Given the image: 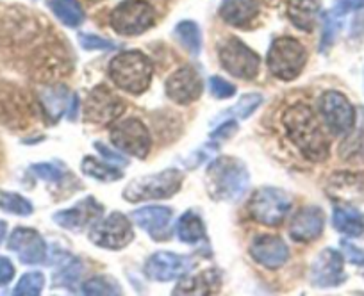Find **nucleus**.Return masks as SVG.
I'll return each instance as SVG.
<instances>
[{
	"label": "nucleus",
	"mask_w": 364,
	"mask_h": 296,
	"mask_svg": "<svg viewBox=\"0 0 364 296\" xmlns=\"http://www.w3.org/2000/svg\"><path fill=\"white\" fill-rule=\"evenodd\" d=\"M286 134L307 161L321 163L328 158V139L306 104H293L282 114Z\"/></svg>",
	"instance_id": "nucleus-1"
},
{
	"label": "nucleus",
	"mask_w": 364,
	"mask_h": 296,
	"mask_svg": "<svg viewBox=\"0 0 364 296\" xmlns=\"http://www.w3.org/2000/svg\"><path fill=\"white\" fill-rule=\"evenodd\" d=\"M248 170L240 159L218 158L211 161L205 173V187L213 200L237 202L248 190Z\"/></svg>",
	"instance_id": "nucleus-2"
},
{
	"label": "nucleus",
	"mask_w": 364,
	"mask_h": 296,
	"mask_svg": "<svg viewBox=\"0 0 364 296\" xmlns=\"http://www.w3.org/2000/svg\"><path fill=\"white\" fill-rule=\"evenodd\" d=\"M152 75V61L139 50L122 52L109 62L111 81L131 95H139L149 89Z\"/></svg>",
	"instance_id": "nucleus-3"
},
{
	"label": "nucleus",
	"mask_w": 364,
	"mask_h": 296,
	"mask_svg": "<svg viewBox=\"0 0 364 296\" xmlns=\"http://www.w3.org/2000/svg\"><path fill=\"white\" fill-rule=\"evenodd\" d=\"M182 180H184V175L175 168L139 177L127 184L124 190V198L132 204L146 200H164V198L173 197L181 190Z\"/></svg>",
	"instance_id": "nucleus-4"
},
{
	"label": "nucleus",
	"mask_w": 364,
	"mask_h": 296,
	"mask_svg": "<svg viewBox=\"0 0 364 296\" xmlns=\"http://www.w3.org/2000/svg\"><path fill=\"white\" fill-rule=\"evenodd\" d=\"M268 70L281 81H293L302 73L307 54L299 40L289 36L277 38L268 50Z\"/></svg>",
	"instance_id": "nucleus-5"
},
{
	"label": "nucleus",
	"mask_w": 364,
	"mask_h": 296,
	"mask_svg": "<svg viewBox=\"0 0 364 296\" xmlns=\"http://www.w3.org/2000/svg\"><path fill=\"white\" fill-rule=\"evenodd\" d=\"M156 23V9L146 0H124L109 15V26L122 36H139Z\"/></svg>",
	"instance_id": "nucleus-6"
},
{
	"label": "nucleus",
	"mask_w": 364,
	"mask_h": 296,
	"mask_svg": "<svg viewBox=\"0 0 364 296\" xmlns=\"http://www.w3.org/2000/svg\"><path fill=\"white\" fill-rule=\"evenodd\" d=\"M291 209V198L277 187H261L255 191L248 204L252 218L266 227H279Z\"/></svg>",
	"instance_id": "nucleus-7"
},
{
	"label": "nucleus",
	"mask_w": 364,
	"mask_h": 296,
	"mask_svg": "<svg viewBox=\"0 0 364 296\" xmlns=\"http://www.w3.org/2000/svg\"><path fill=\"white\" fill-rule=\"evenodd\" d=\"M218 59L222 68L229 75L243 79V81L255 79L259 65H261L259 55L250 47H247L240 38H229L223 41L218 48Z\"/></svg>",
	"instance_id": "nucleus-8"
},
{
	"label": "nucleus",
	"mask_w": 364,
	"mask_h": 296,
	"mask_svg": "<svg viewBox=\"0 0 364 296\" xmlns=\"http://www.w3.org/2000/svg\"><path fill=\"white\" fill-rule=\"evenodd\" d=\"M134 239V231L129 218L122 212H111L100 218L90 231V241L106 250H122Z\"/></svg>",
	"instance_id": "nucleus-9"
},
{
	"label": "nucleus",
	"mask_w": 364,
	"mask_h": 296,
	"mask_svg": "<svg viewBox=\"0 0 364 296\" xmlns=\"http://www.w3.org/2000/svg\"><path fill=\"white\" fill-rule=\"evenodd\" d=\"M109 139L118 150L138 159H145L152 145L149 128L136 118L114 121L109 131Z\"/></svg>",
	"instance_id": "nucleus-10"
},
{
	"label": "nucleus",
	"mask_w": 364,
	"mask_h": 296,
	"mask_svg": "<svg viewBox=\"0 0 364 296\" xmlns=\"http://www.w3.org/2000/svg\"><path fill=\"white\" fill-rule=\"evenodd\" d=\"M320 113L328 131L336 136L348 134L355 125V109L343 93L334 89L321 95Z\"/></svg>",
	"instance_id": "nucleus-11"
},
{
	"label": "nucleus",
	"mask_w": 364,
	"mask_h": 296,
	"mask_svg": "<svg viewBox=\"0 0 364 296\" xmlns=\"http://www.w3.org/2000/svg\"><path fill=\"white\" fill-rule=\"evenodd\" d=\"M125 111L124 102L106 86L91 89L84 102V120L95 125H106L117 120Z\"/></svg>",
	"instance_id": "nucleus-12"
},
{
	"label": "nucleus",
	"mask_w": 364,
	"mask_h": 296,
	"mask_svg": "<svg viewBox=\"0 0 364 296\" xmlns=\"http://www.w3.org/2000/svg\"><path fill=\"white\" fill-rule=\"evenodd\" d=\"M195 266V261L188 256H178L173 252H157L146 261V277L157 282H170L175 278L186 277Z\"/></svg>",
	"instance_id": "nucleus-13"
},
{
	"label": "nucleus",
	"mask_w": 364,
	"mask_h": 296,
	"mask_svg": "<svg viewBox=\"0 0 364 296\" xmlns=\"http://www.w3.org/2000/svg\"><path fill=\"white\" fill-rule=\"evenodd\" d=\"M104 207L93 197H87L84 200L77 202L73 207L65 209L54 214V221L59 227L72 232H82L84 229L93 227V225L102 218Z\"/></svg>",
	"instance_id": "nucleus-14"
},
{
	"label": "nucleus",
	"mask_w": 364,
	"mask_h": 296,
	"mask_svg": "<svg viewBox=\"0 0 364 296\" xmlns=\"http://www.w3.org/2000/svg\"><path fill=\"white\" fill-rule=\"evenodd\" d=\"M346 280L343 256L338 250L325 248L311 266V284L316 287H338Z\"/></svg>",
	"instance_id": "nucleus-15"
},
{
	"label": "nucleus",
	"mask_w": 364,
	"mask_h": 296,
	"mask_svg": "<svg viewBox=\"0 0 364 296\" xmlns=\"http://www.w3.org/2000/svg\"><path fill=\"white\" fill-rule=\"evenodd\" d=\"M166 95L178 106H188L202 95V79L193 66L177 70L166 81Z\"/></svg>",
	"instance_id": "nucleus-16"
},
{
	"label": "nucleus",
	"mask_w": 364,
	"mask_h": 296,
	"mask_svg": "<svg viewBox=\"0 0 364 296\" xmlns=\"http://www.w3.org/2000/svg\"><path fill=\"white\" fill-rule=\"evenodd\" d=\"M8 248L15 252L23 264H40L47 259L45 239L34 229H15L8 241Z\"/></svg>",
	"instance_id": "nucleus-17"
},
{
	"label": "nucleus",
	"mask_w": 364,
	"mask_h": 296,
	"mask_svg": "<svg viewBox=\"0 0 364 296\" xmlns=\"http://www.w3.org/2000/svg\"><path fill=\"white\" fill-rule=\"evenodd\" d=\"M325 227V212L316 205L302 207L291 219L289 236L296 243H313L321 238Z\"/></svg>",
	"instance_id": "nucleus-18"
},
{
	"label": "nucleus",
	"mask_w": 364,
	"mask_h": 296,
	"mask_svg": "<svg viewBox=\"0 0 364 296\" xmlns=\"http://www.w3.org/2000/svg\"><path fill=\"white\" fill-rule=\"evenodd\" d=\"M250 256L261 266L277 270L289 259V248L279 236H259L250 245Z\"/></svg>",
	"instance_id": "nucleus-19"
},
{
	"label": "nucleus",
	"mask_w": 364,
	"mask_h": 296,
	"mask_svg": "<svg viewBox=\"0 0 364 296\" xmlns=\"http://www.w3.org/2000/svg\"><path fill=\"white\" fill-rule=\"evenodd\" d=\"M132 219L139 229L146 232L152 239H166L170 236V224H171V211L168 207L161 205H149L132 212Z\"/></svg>",
	"instance_id": "nucleus-20"
},
{
	"label": "nucleus",
	"mask_w": 364,
	"mask_h": 296,
	"mask_svg": "<svg viewBox=\"0 0 364 296\" xmlns=\"http://www.w3.org/2000/svg\"><path fill=\"white\" fill-rule=\"evenodd\" d=\"M261 0H223L220 16L232 27H247L257 18Z\"/></svg>",
	"instance_id": "nucleus-21"
},
{
	"label": "nucleus",
	"mask_w": 364,
	"mask_h": 296,
	"mask_svg": "<svg viewBox=\"0 0 364 296\" xmlns=\"http://www.w3.org/2000/svg\"><path fill=\"white\" fill-rule=\"evenodd\" d=\"M320 15V0H289L288 18L296 29L313 33Z\"/></svg>",
	"instance_id": "nucleus-22"
},
{
	"label": "nucleus",
	"mask_w": 364,
	"mask_h": 296,
	"mask_svg": "<svg viewBox=\"0 0 364 296\" xmlns=\"http://www.w3.org/2000/svg\"><path fill=\"white\" fill-rule=\"evenodd\" d=\"M332 225L341 234L360 238L364 234V212L350 205H338L332 214Z\"/></svg>",
	"instance_id": "nucleus-23"
},
{
	"label": "nucleus",
	"mask_w": 364,
	"mask_h": 296,
	"mask_svg": "<svg viewBox=\"0 0 364 296\" xmlns=\"http://www.w3.org/2000/svg\"><path fill=\"white\" fill-rule=\"evenodd\" d=\"M175 232H177V238L188 245H197V243L205 241V225L195 211L184 212L178 218Z\"/></svg>",
	"instance_id": "nucleus-24"
},
{
	"label": "nucleus",
	"mask_w": 364,
	"mask_h": 296,
	"mask_svg": "<svg viewBox=\"0 0 364 296\" xmlns=\"http://www.w3.org/2000/svg\"><path fill=\"white\" fill-rule=\"evenodd\" d=\"M41 106H43L45 113L52 121H58L61 114L68 109L70 106V92L65 86H58V88H47L40 93Z\"/></svg>",
	"instance_id": "nucleus-25"
},
{
	"label": "nucleus",
	"mask_w": 364,
	"mask_h": 296,
	"mask_svg": "<svg viewBox=\"0 0 364 296\" xmlns=\"http://www.w3.org/2000/svg\"><path fill=\"white\" fill-rule=\"evenodd\" d=\"M220 277L216 275V271H204L200 275H191L186 277V280L177 285L175 289V295L182 292V295H208L213 289L218 287Z\"/></svg>",
	"instance_id": "nucleus-26"
},
{
	"label": "nucleus",
	"mask_w": 364,
	"mask_h": 296,
	"mask_svg": "<svg viewBox=\"0 0 364 296\" xmlns=\"http://www.w3.org/2000/svg\"><path fill=\"white\" fill-rule=\"evenodd\" d=\"M47 6L63 26L77 27L82 23L84 11L77 0H47Z\"/></svg>",
	"instance_id": "nucleus-27"
},
{
	"label": "nucleus",
	"mask_w": 364,
	"mask_h": 296,
	"mask_svg": "<svg viewBox=\"0 0 364 296\" xmlns=\"http://www.w3.org/2000/svg\"><path fill=\"white\" fill-rule=\"evenodd\" d=\"M175 38L191 55H198L202 50L200 27L193 20H182L175 27Z\"/></svg>",
	"instance_id": "nucleus-28"
},
{
	"label": "nucleus",
	"mask_w": 364,
	"mask_h": 296,
	"mask_svg": "<svg viewBox=\"0 0 364 296\" xmlns=\"http://www.w3.org/2000/svg\"><path fill=\"white\" fill-rule=\"evenodd\" d=\"M80 170H82L84 175L100 180V182H117L124 177L120 170L102 161H97L95 158H84L80 163Z\"/></svg>",
	"instance_id": "nucleus-29"
},
{
	"label": "nucleus",
	"mask_w": 364,
	"mask_h": 296,
	"mask_svg": "<svg viewBox=\"0 0 364 296\" xmlns=\"http://www.w3.org/2000/svg\"><path fill=\"white\" fill-rule=\"evenodd\" d=\"M80 291L84 295H120L122 289L114 278L107 277V275H97V277L90 278L82 284Z\"/></svg>",
	"instance_id": "nucleus-30"
},
{
	"label": "nucleus",
	"mask_w": 364,
	"mask_h": 296,
	"mask_svg": "<svg viewBox=\"0 0 364 296\" xmlns=\"http://www.w3.org/2000/svg\"><path fill=\"white\" fill-rule=\"evenodd\" d=\"M0 209L16 216L33 214V204L22 194L9 193V191H0Z\"/></svg>",
	"instance_id": "nucleus-31"
},
{
	"label": "nucleus",
	"mask_w": 364,
	"mask_h": 296,
	"mask_svg": "<svg viewBox=\"0 0 364 296\" xmlns=\"http://www.w3.org/2000/svg\"><path fill=\"white\" fill-rule=\"evenodd\" d=\"M45 285V277L40 271H31V273H26L16 284L13 295L18 296H38L41 295Z\"/></svg>",
	"instance_id": "nucleus-32"
},
{
	"label": "nucleus",
	"mask_w": 364,
	"mask_h": 296,
	"mask_svg": "<svg viewBox=\"0 0 364 296\" xmlns=\"http://www.w3.org/2000/svg\"><path fill=\"white\" fill-rule=\"evenodd\" d=\"M84 271L82 263L79 259H72L54 275V285L58 287H70L72 289L75 285V282L79 280L80 273Z\"/></svg>",
	"instance_id": "nucleus-33"
},
{
	"label": "nucleus",
	"mask_w": 364,
	"mask_h": 296,
	"mask_svg": "<svg viewBox=\"0 0 364 296\" xmlns=\"http://www.w3.org/2000/svg\"><path fill=\"white\" fill-rule=\"evenodd\" d=\"M31 172L36 173L40 179L48 180V182H61L66 175H70L68 170L63 163H41V165L31 166Z\"/></svg>",
	"instance_id": "nucleus-34"
},
{
	"label": "nucleus",
	"mask_w": 364,
	"mask_h": 296,
	"mask_svg": "<svg viewBox=\"0 0 364 296\" xmlns=\"http://www.w3.org/2000/svg\"><path fill=\"white\" fill-rule=\"evenodd\" d=\"M262 102V97L254 93V95H245L241 97L240 102L232 107V109L227 111L223 116H234V118H240V120H247Z\"/></svg>",
	"instance_id": "nucleus-35"
},
{
	"label": "nucleus",
	"mask_w": 364,
	"mask_h": 296,
	"mask_svg": "<svg viewBox=\"0 0 364 296\" xmlns=\"http://www.w3.org/2000/svg\"><path fill=\"white\" fill-rule=\"evenodd\" d=\"M79 43L82 45V48H86V50H109V48L117 47L113 41L106 40V38H100L95 36V34L87 33L79 34Z\"/></svg>",
	"instance_id": "nucleus-36"
},
{
	"label": "nucleus",
	"mask_w": 364,
	"mask_h": 296,
	"mask_svg": "<svg viewBox=\"0 0 364 296\" xmlns=\"http://www.w3.org/2000/svg\"><path fill=\"white\" fill-rule=\"evenodd\" d=\"M360 9H364V0H336V6L332 8V11H328V15L339 22L345 15L352 11H360Z\"/></svg>",
	"instance_id": "nucleus-37"
},
{
	"label": "nucleus",
	"mask_w": 364,
	"mask_h": 296,
	"mask_svg": "<svg viewBox=\"0 0 364 296\" xmlns=\"http://www.w3.org/2000/svg\"><path fill=\"white\" fill-rule=\"evenodd\" d=\"M209 88H211L213 97H216V99L220 100L230 99V97L236 95V86L230 84V82H227L225 79L222 77L209 79Z\"/></svg>",
	"instance_id": "nucleus-38"
},
{
	"label": "nucleus",
	"mask_w": 364,
	"mask_h": 296,
	"mask_svg": "<svg viewBox=\"0 0 364 296\" xmlns=\"http://www.w3.org/2000/svg\"><path fill=\"white\" fill-rule=\"evenodd\" d=\"M15 277V266L6 257H0V287L13 280Z\"/></svg>",
	"instance_id": "nucleus-39"
},
{
	"label": "nucleus",
	"mask_w": 364,
	"mask_h": 296,
	"mask_svg": "<svg viewBox=\"0 0 364 296\" xmlns=\"http://www.w3.org/2000/svg\"><path fill=\"white\" fill-rule=\"evenodd\" d=\"M95 148L104 155V158L107 159V161H113V163H117V165H127V159H125L124 155L118 154V152H114V150H111V148H107L104 143H95Z\"/></svg>",
	"instance_id": "nucleus-40"
},
{
	"label": "nucleus",
	"mask_w": 364,
	"mask_h": 296,
	"mask_svg": "<svg viewBox=\"0 0 364 296\" xmlns=\"http://www.w3.org/2000/svg\"><path fill=\"white\" fill-rule=\"evenodd\" d=\"M236 128H237L236 121L225 120V124L220 125V127L216 128L215 132H213L211 138H213V139H229L230 136H232L234 132H236Z\"/></svg>",
	"instance_id": "nucleus-41"
},
{
	"label": "nucleus",
	"mask_w": 364,
	"mask_h": 296,
	"mask_svg": "<svg viewBox=\"0 0 364 296\" xmlns=\"http://www.w3.org/2000/svg\"><path fill=\"white\" fill-rule=\"evenodd\" d=\"M343 246H345V256H346V259L350 261V263L364 264V252H363V250L355 248V246L350 245V243H343Z\"/></svg>",
	"instance_id": "nucleus-42"
},
{
	"label": "nucleus",
	"mask_w": 364,
	"mask_h": 296,
	"mask_svg": "<svg viewBox=\"0 0 364 296\" xmlns=\"http://www.w3.org/2000/svg\"><path fill=\"white\" fill-rule=\"evenodd\" d=\"M4 234H6V224L4 221H0V243H2V239H4Z\"/></svg>",
	"instance_id": "nucleus-43"
}]
</instances>
